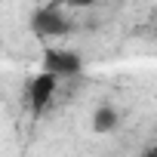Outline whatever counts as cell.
Masks as SVG:
<instances>
[{
	"mask_svg": "<svg viewBox=\"0 0 157 157\" xmlns=\"http://www.w3.org/2000/svg\"><path fill=\"white\" fill-rule=\"evenodd\" d=\"M148 157H157V154H148Z\"/></svg>",
	"mask_w": 157,
	"mask_h": 157,
	"instance_id": "6",
	"label": "cell"
},
{
	"mask_svg": "<svg viewBox=\"0 0 157 157\" xmlns=\"http://www.w3.org/2000/svg\"><path fill=\"white\" fill-rule=\"evenodd\" d=\"M90 126H93V132H99V136L114 132V129L120 126V114H117V108H114V105H99V108L93 111V117H90Z\"/></svg>",
	"mask_w": 157,
	"mask_h": 157,
	"instance_id": "4",
	"label": "cell"
},
{
	"mask_svg": "<svg viewBox=\"0 0 157 157\" xmlns=\"http://www.w3.org/2000/svg\"><path fill=\"white\" fill-rule=\"evenodd\" d=\"M59 83H62V77H56V74H49V71H40L34 80H31V86H28V108H31L34 117H40V114L49 108V102H52L56 93H59Z\"/></svg>",
	"mask_w": 157,
	"mask_h": 157,
	"instance_id": "3",
	"label": "cell"
},
{
	"mask_svg": "<svg viewBox=\"0 0 157 157\" xmlns=\"http://www.w3.org/2000/svg\"><path fill=\"white\" fill-rule=\"evenodd\" d=\"M28 28H31V34H34L37 40L49 43V40H62V37L71 31V22H68V16L62 13V3L52 0L49 6H40V10L31 13Z\"/></svg>",
	"mask_w": 157,
	"mask_h": 157,
	"instance_id": "1",
	"label": "cell"
},
{
	"mask_svg": "<svg viewBox=\"0 0 157 157\" xmlns=\"http://www.w3.org/2000/svg\"><path fill=\"white\" fill-rule=\"evenodd\" d=\"M40 71H49L62 80H71V77H80L83 74V59L80 52H74L68 46H43V59H40Z\"/></svg>",
	"mask_w": 157,
	"mask_h": 157,
	"instance_id": "2",
	"label": "cell"
},
{
	"mask_svg": "<svg viewBox=\"0 0 157 157\" xmlns=\"http://www.w3.org/2000/svg\"><path fill=\"white\" fill-rule=\"evenodd\" d=\"M93 3H96V0H68L65 6H77V10H80V6H93Z\"/></svg>",
	"mask_w": 157,
	"mask_h": 157,
	"instance_id": "5",
	"label": "cell"
}]
</instances>
